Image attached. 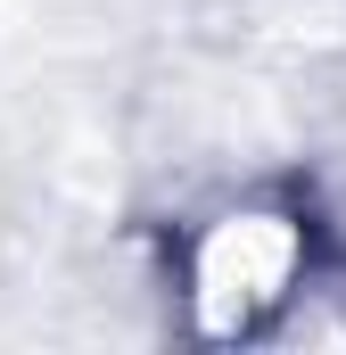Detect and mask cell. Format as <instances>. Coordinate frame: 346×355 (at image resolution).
Segmentation results:
<instances>
[{
    "label": "cell",
    "mask_w": 346,
    "mask_h": 355,
    "mask_svg": "<svg viewBox=\"0 0 346 355\" xmlns=\"http://www.w3.org/2000/svg\"><path fill=\"white\" fill-rule=\"evenodd\" d=\"M297 265V240H289V223H272V215H248V223H223L215 240H206V257H198V289H206V322L223 331V322H239L248 306H264L280 281Z\"/></svg>",
    "instance_id": "cell-1"
}]
</instances>
